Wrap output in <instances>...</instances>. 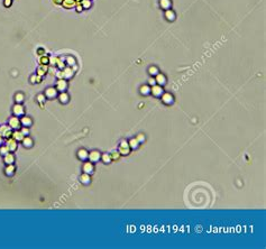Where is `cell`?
Wrapping results in <instances>:
<instances>
[{
    "mask_svg": "<svg viewBox=\"0 0 266 249\" xmlns=\"http://www.w3.org/2000/svg\"><path fill=\"white\" fill-rule=\"evenodd\" d=\"M13 116H17V117H23L25 115V108L21 103H16V105L13 107Z\"/></svg>",
    "mask_w": 266,
    "mask_h": 249,
    "instance_id": "1",
    "label": "cell"
},
{
    "mask_svg": "<svg viewBox=\"0 0 266 249\" xmlns=\"http://www.w3.org/2000/svg\"><path fill=\"white\" fill-rule=\"evenodd\" d=\"M118 152L120 153V155H128L130 153V147H129V144L128 142L126 140H121V143L119 145V149Z\"/></svg>",
    "mask_w": 266,
    "mask_h": 249,
    "instance_id": "2",
    "label": "cell"
},
{
    "mask_svg": "<svg viewBox=\"0 0 266 249\" xmlns=\"http://www.w3.org/2000/svg\"><path fill=\"white\" fill-rule=\"evenodd\" d=\"M161 98H162V102H163V103H165V105H173L174 103V97L171 94V93H169V92L163 93V94L161 95Z\"/></svg>",
    "mask_w": 266,
    "mask_h": 249,
    "instance_id": "3",
    "label": "cell"
},
{
    "mask_svg": "<svg viewBox=\"0 0 266 249\" xmlns=\"http://www.w3.org/2000/svg\"><path fill=\"white\" fill-rule=\"evenodd\" d=\"M20 126H21V123H20L19 117L13 116V117H11V118L9 119V127L11 129H18V128H20Z\"/></svg>",
    "mask_w": 266,
    "mask_h": 249,
    "instance_id": "4",
    "label": "cell"
},
{
    "mask_svg": "<svg viewBox=\"0 0 266 249\" xmlns=\"http://www.w3.org/2000/svg\"><path fill=\"white\" fill-rule=\"evenodd\" d=\"M150 93H152L154 97L159 98V97H161V95L164 93L163 87H162V85H159V84H155V85H153V87L150 88Z\"/></svg>",
    "mask_w": 266,
    "mask_h": 249,
    "instance_id": "5",
    "label": "cell"
},
{
    "mask_svg": "<svg viewBox=\"0 0 266 249\" xmlns=\"http://www.w3.org/2000/svg\"><path fill=\"white\" fill-rule=\"evenodd\" d=\"M6 146L8 147L9 152H15V150L17 149V147H18V142H17V140H15L13 137H10V138H7Z\"/></svg>",
    "mask_w": 266,
    "mask_h": 249,
    "instance_id": "6",
    "label": "cell"
},
{
    "mask_svg": "<svg viewBox=\"0 0 266 249\" xmlns=\"http://www.w3.org/2000/svg\"><path fill=\"white\" fill-rule=\"evenodd\" d=\"M88 159L92 163H97L101 159V153L98 152V150H92L89 153V156H88Z\"/></svg>",
    "mask_w": 266,
    "mask_h": 249,
    "instance_id": "7",
    "label": "cell"
},
{
    "mask_svg": "<svg viewBox=\"0 0 266 249\" xmlns=\"http://www.w3.org/2000/svg\"><path fill=\"white\" fill-rule=\"evenodd\" d=\"M57 94H58V91L56 90V88H47L44 92V95L47 99H54L57 97Z\"/></svg>",
    "mask_w": 266,
    "mask_h": 249,
    "instance_id": "8",
    "label": "cell"
},
{
    "mask_svg": "<svg viewBox=\"0 0 266 249\" xmlns=\"http://www.w3.org/2000/svg\"><path fill=\"white\" fill-rule=\"evenodd\" d=\"M82 170H83V173H87V174H93V172H94V165H93L92 162H85L84 164H83V166H82Z\"/></svg>",
    "mask_w": 266,
    "mask_h": 249,
    "instance_id": "9",
    "label": "cell"
},
{
    "mask_svg": "<svg viewBox=\"0 0 266 249\" xmlns=\"http://www.w3.org/2000/svg\"><path fill=\"white\" fill-rule=\"evenodd\" d=\"M67 89V82L65 79H58V81L56 82V90L60 92L66 91Z\"/></svg>",
    "mask_w": 266,
    "mask_h": 249,
    "instance_id": "10",
    "label": "cell"
},
{
    "mask_svg": "<svg viewBox=\"0 0 266 249\" xmlns=\"http://www.w3.org/2000/svg\"><path fill=\"white\" fill-rule=\"evenodd\" d=\"M62 73H63V79L69 80L73 77L74 71H73V68H72L71 66H65V67L62 70Z\"/></svg>",
    "mask_w": 266,
    "mask_h": 249,
    "instance_id": "11",
    "label": "cell"
},
{
    "mask_svg": "<svg viewBox=\"0 0 266 249\" xmlns=\"http://www.w3.org/2000/svg\"><path fill=\"white\" fill-rule=\"evenodd\" d=\"M164 16H165V19L169 20V21H174V20L176 19V13H174V10H172V9L165 10Z\"/></svg>",
    "mask_w": 266,
    "mask_h": 249,
    "instance_id": "12",
    "label": "cell"
},
{
    "mask_svg": "<svg viewBox=\"0 0 266 249\" xmlns=\"http://www.w3.org/2000/svg\"><path fill=\"white\" fill-rule=\"evenodd\" d=\"M58 100H60V102H61L62 105H66L67 102H69V100H70L69 93L65 91L61 92V93L58 94Z\"/></svg>",
    "mask_w": 266,
    "mask_h": 249,
    "instance_id": "13",
    "label": "cell"
},
{
    "mask_svg": "<svg viewBox=\"0 0 266 249\" xmlns=\"http://www.w3.org/2000/svg\"><path fill=\"white\" fill-rule=\"evenodd\" d=\"M155 81H156V84H159V85H165L166 83H167V80H166V77L164 75V74H162V73H159L157 75H156V78H155Z\"/></svg>",
    "mask_w": 266,
    "mask_h": 249,
    "instance_id": "14",
    "label": "cell"
},
{
    "mask_svg": "<svg viewBox=\"0 0 266 249\" xmlns=\"http://www.w3.org/2000/svg\"><path fill=\"white\" fill-rule=\"evenodd\" d=\"M48 71V65L47 64H40L36 71V74L40 75V77H44Z\"/></svg>",
    "mask_w": 266,
    "mask_h": 249,
    "instance_id": "15",
    "label": "cell"
},
{
    "mask_svg": "<svg viewBox=\"0 0 266 249\" xmlns=\"http://www.w3.org/2000/svg\"><path fill=\"white\" fill-rule=\"evenodd\" d=\"M88 156H89V152L87 150V149H84V148H81V149H79L78 150V158L80 159V160H87L88 159Z\"/></svg>",
    "mask_w": 266,
    "mask_h": 249,
    "instance_id": "16",
    "label": "cell"
},
{
    "mask_svg": "<svg viewBox=\"0 0 266 249\" xmlns=\"http://www.w3.org/2000/svg\"><path fill=\"white\" fill-rule=\"evenodd\" d=\"M15 173H16V166L13 164H8L5 168V174L7 176H13Z\"/></svg>",
    "mask_w": 266,
    "mask_h": 249,
    "instance_id": "17",
    "label": "cell"
},
{
    "mask_svg": "<svg viewBox=\"0 0 266 249\" xmlns=\"http://www.w3.org/2000/svg\"><path fill=\"white\" fill-rule=\"evenodd\" d=\"M80 182L82 184H84V185H88V184L91 183V176H90V174H87V173L81 174Z\"/></svg>",
    "mask_w": 266,
    "mask_h": 249,
    "instance_id": "18",
    "label": "cell"
},
{
    "mask_svg": "<svg viewBox=\"0 0 266 249\" xmlns=\"http://www.w3.org/2000/svg\"><path fill=\"white\" fill-rule=\"evenodd\" d=\"M20 123H21V126H24V127H30V126L33 125V120H32V118H29V117H27V116H23V117L20 118Z\"/></svg>",
    "mask_w": 266,
    "mask_h": 249,
    "instance_id": "19",
    "label": "cell"
},
{
    "mask_svg": "<svg viewBox=\"0 0 266 249\" xmlns=\"http://www.w3.org/2000/svg\"><path fill=\"white\" fill-rule=\"evenodd\" d=\"M75 0H63L62 1V6L65 9H72L73 7H75Z\"/></svg>",
    "mask_w": 266,
    "mask_h": 249,
    "instance_id": "20",
    "label": "cell"
},
{
    "mask_svg": "<svg viewBox=\"0 0 266 249\" xmlns=\"http://www.w3.org/2000/svg\"><path fill=\"white\" fill-rule=\"evenodd\" d=\"M160 7L164 10L171 9L172 7V1L171 0H160Z\"/></svg>",
    "mask_w": 266,
    "mask_h": 249,
    "instance_id": "21",
    "label": "cell"
},
{
    "mask_svg": "<svg viewBox=\"0 0 266 249\" xmlns=\"http://www.w3.org/2000/svg\"><path fill=\"white\" fill-rule=\"evenodd\" d=\"M3 162L6 163V165H8V164H13V163H15V155L11 154V152H9L7 155L3 156Z\"/></svg>",
    "mask_w": 266,
    "mask_h": 249,
    "instance_id": "22",
    "label": "cell"
},
{
    "mask_svg": "<svg viewBox=\"0 0 266 249\" xmlns=\"http://www.w3.org/2000/svg\"><path fill=\"white\" fill-rule=\"evenodd\" d=\"M11 137H13L15 140H17V142H21V140L24 139L25 136H24V134L20 130H17V129H16L15 131H13V136H11Z\"/></svg>",
    "mask_w": 266,
    "mask_h": 249,
    "instance_id": "23",
    "label": "cell"
},
{
    "mask_svg": "<svg viewBox=\"0 0 266 249\" xmlns=\"http://www.w3.org/2000/svg\"><path fill=\"white\" fill-rule=\"evenodd\" d=\"M21 143L24 145V147H26V148H30V147H33V145H34L33 139H32L30 137H28V136H25V137H24V139L21 140Z\"/></svg>",
    "mask_w": 266,
    "mask_h": 249,
    "instance_id": "24",
    "label": "cell"
},
{
    "mask_svg": "<svg viewBox=\"0 0 266 249\" xmlns=\"http://www.w3.org/2000/svg\"><path fill=\"white\" fill-rule=\"evenodd\" d=\"M24 100H25V95H24V93H21V92L16 93V95H15V101H16V103H23V102H24Z\"/></svg>",
    "mask_w": 266,
    "mask_h": 249,
    "instance_id": "25",
    "label": "cell"
},
{
    "mask_svg": "<svg viewBox=\"0 0 266 249\" xmlns=\"http://www.w3.org/2000/svg\"><path fill=\"white\" fill-rule=\"evenodd\" d=\"M139 91H140L142 95H148V94H150V87L149 85H142Z\"/></svg>",
    "mask_w": 266,
    "mask_h": 249,
    "instance_id": "26",
    "label": "cell"
},
{
    "mask_svg": "<svg viewBox=\"0 0 266 249\" xmlns=\"http://www.w3.org/2000/svg\"><path fill=\"white\" fill-rule=\"evenodd\" d=\"M148 73H149L152 77H156V75L160 73L159 67H157V66H155V65L149 66V68H148Z\"/></svg>",
    "mask_w": 266,
    "mask_h": 249,
    "instance_id": "27",
    "label": "cell"
},
{
    "mask_svg": "<svg viewBox=\"0 0 266 249\" xmlns=\"http://www.w3.org/2000/svg\"><path fill=\"white\" fill-rule=\"evenodd\" d=\"M128 144H129L130 149H137L138 146H139V143H138V140H137L136 138H132V139L128 142Z\"/></svg>",
    "mask_w": 266,
    "mask_h": 249,
    "instance_id": "28",
    "label": "cell"
},
{
    "mask_svg": "<svg viewBox=\"0 0 266 249\" xmlns=\"http://www.w3.org/2000/svg\"><path fill=\"white\" fill-rule=\"evenodd\" d=\"M66 63L67 65L69 66H73V65H75L77 64V61H75V58L73 57V56H71V55H69L66 57Z\"/></svg>",
    "mask_w": 266,
    "mask_h": 249,
    "instance_id": "29",
    "label": "cell"
},
{
    "mask_svg": "<svg viewBox=\"0 0 266 249\" xmlns=\"http://www.w3.org/2000/svg\"><path fill=\"white\" fill-rule=\"evenodd\" d=\"M30 82L34 84V83H40L42 82V77L37 75V74H33L30 77Z\"/></svg>",
    "mask_w": 266,
    "mask_h": 249,
    "instance_id": "30",
    "label": "cell"
},
{
    "mask_svg": "<svg viewBox=\"0 0 266 249\" xmlns=\"http://www.w3.org/2000/svg\"><path fill=\"white\" fill-rule=\"evenodd\" d=\"M81 5H82L83 9H89V8H91L92 2H91V0H82V1H81Z\"/></svg>",
    "mask_w": 266,
    "mask_h": 249,
    "instance_id": "31",
    "label": "cell"
},
{
    "mask_svg": "<svg viewBox=\"0 0 266 249\" xmlns=\"http://www.w3.org/2000/svg\"><path fill=\"white\" fill-rule=\"evenodd\" d=\"M101 159H102V162H103L105 164H109V163L112 160L110 154H102V155H101Z\"/></svg>",
    "mask_w": 266,
    "mask_h": 249,
    "instance_id": "32",
    "label": "cell"
},
{
    "mask_svg": "<svg viewBox=\"0 0 266 249\" xmlns=\"http://www.w3.org/2000/svg\"><path fill=\"white\" fill-rule=\"evenodd\" d=\"M58 61H60V57H58V56H51V57H50V63H48V64L56 66L57 65V63H58Z\"/></svg>",
    "mask_w": 266,
    "mask_h": 249,
    "instance_id": "33",
    "label": "cell"
},
{
    "mask_svg": "<svg viewBox=\"0 0 266 249\" xmlns=\"http://www.w3.org/2000/svg\"><path fill=\"white\" fill-rule=\"evenodd\" d=\"M40 64H47V65H48V63H50V56H47V55H43V56H40Z\"/></svg>",
    "mask_w": 266,
    "mask_h": 249,
    "instance_id": "34",
    "label": "cell"
},
{
    "mask_svg": "<svg viewBox=\"0 0 266 249\" xmlns=\"http://www.w3.org/2000/svg\"><path fill=\"white\" fill-rule=\"evenodd\" d=\"M65 66H66V63L64 62L63 57H60V61H58V63H57V65H56V67H57L58 70H63V68H64Z\"/></svg>",
    "mask_w": 266,
    "mask_h": 249,
    "instance_id": "35",
    "label": "cell"
},
{
    "mask_svg": "<svg viewBox=\"0 0 266 249\" xmlns=\"http://www.w3.org/2000/svg\"><path fill=\"white\" fill-rule=\"evenodd\" d=\"M8 153H9V149H8V147H7L6 145H3V146H0V155L5 156V155H7Z\"/></svg>",
    "mask_w": 266,
    "mask_h": 249,
    "instance_id": "36",
    "label": "cell"
},
{
    "mask_svg": "<svg viewBox=\"0 0 266 249\" xmlns=\"http://www.w3.org/2000/svg\"><path fill=\"white\" fill-rule=\"evenodd\" d=\"M45 99H46V97H45L44 94H38V95H37V101L40 102L42 107H43V102L45 101Z\"/></svg>",
    "mask_w": 266,
    "mask_h": 249,
    "instance_id": "37",
    "label": "cell"
},
{
    "mask_svg": "<svg viewBox=\"0 0 266 249\" xmlns=\"http://www.w3.org/2000/svg\"><path fill=\"white\" fill-rule=\"evenodd\" d=\"M110 156H111V159H119L120 157V153L119 152H112L111 154H110Z\"/></svg>",
    "mask_w": 266,
    "mask_h": 249,
    "instance_id": "38",
    "label": "cell"
},
{
    "mask_svg": "<svg viewBox=\"0 0 266 249\" xmlns=\"http://www.w3.org/2000/svg\"><path fill=\"white\" fill-rule=\"evenodd\" d=\"M136 139L138 140L139 144H140V143H144V142H145V136H144L143 134H139V135L136 137Z\"/></svg>",
    "mask_w": 266,
    "mask_h": 249,
    "instance_id": "39",
    "label": "cell"
},
{
    "mask_svg": "<svg viewBox=\"0 0 266 249\" xmlns=\"http://www.w3.org/2000/svg\"><path fill=\"white\" fill-rule=\"evenodd\" d=\"M9 129H10V127H9V126H1V127H0V134H1V135H3L6 131L9 130Z\"/></svg>",
    "mask_w": 266,
    "mask_h": 249,
    "instance_id": "40",
    "label": "cell"
},
{
    "mask_svg": "<svg viewBox=\"0 0 266 249\" xmlns=\"http://www.w3.org/2000/svg\"><path fill=\"white\" fill-rule=\"evenodd\" d=\"M20 131L24 134V136H28V135H29V129H28V127H24V126H23Z\"/></svg>",
    "mask_w": 266,
    "mask_h": 249,
    "instance_id": "41",
    "label": "cell"
},
{
    "mask_svg": "<svg viewBox=\"0 0 266 249\" xmlns=\"http://www.w3.org/2000/svg\"><path fill=\"white\" fill-rule=\"evenodd\" d=\"M13 3V0H3V6L5 7H10Z\"/></svg>",
    "mask_w": 266,
    "mask_h": 249,
    "instance_id": "42",
    "label": "cell"
},
{
    "mask_svg": "<svg viewBox=\"0 0 266 249\" xmlns=\"http://www.w3.org/2000/svg\"><path fill=\"white\" fill-rule=\"evenodd\" d=\"M155 84H156V81H155L154 78H150V79L148 80V85L153 87V85H155Z\"/></svg>",
    "mask_w": 266,
    "mask_h": 249,
    "instance_id": "43",
    "label": "cell"
},
{
    "mask_svg": "<svg viewBox=\"0 0 266 249\" xmlns=\"http://www.w3.org/2000/svg\"><path fill=\"white\" fill-rule=\"evenodd\" d=\"M75 9H77V11H78V13H81V11H83V7H82V5H81V3H79V5H75Z\"/></svg>",
    "mask_w": 266,
    "mask_h": 249,
    "instance_id": "44",
    "label": "cell"
},
{
    "mask_svg": "<svg viewBox=\"0 0 266 249\" xmlns=\"http://www.w3.org/2000/svg\"><path fill=\"white\" fill-rule=\"evenodd\" d=\"M56 78H58V79H63V73H62V70H60V71L56 73Z\"/></svg>",
    "mask_w": 266,
    "mask_h": 249,
    "instance_id": "45",
    "label": "cell"
},
{
    "mask_svg": "<svg viewBox=\"0 0 266 249\" xmlns=\"http://www.w3.org/2000/svg\"><path fill=\"white\" fill-rule=\"evenodd\" d=\"M37 54H38V56H43V55H45V51H44L43 48H40V50L37 51Z\"/></svg>",
    "mask_w": 266,
    "mask_h": 249,
    "instance_id": "46",
    "label": "cell"
},
{
    "mask_svg": "<svg viewBox=\"0 0 266 249\" xmlns=\"http://www.w3.org/2000/svg\"><path fill=\"white\" fill-rule=\"evenodd\" d=\"M62 1L63 0H53V2L55 5H62Z\"/></svg>",
    "mask_w": 266,
    "mask_h": 249,
    "instance_id": "47",
    "label": "cell"
},
{
    "mask_svg": "<svg viewBox=\"0 0 266 249\" xmlns=\"http://www.w3.org/2000/svg\"><path fill=\"white\" fill-rule=\"evenodd\" d=\"M2 142H3V137H2V135L0 134V146L2 145Z\"/></svg>",
    "mask_w": 266,
    "mask_h": 249,
    "instance_id": "48",
    "label": "cell"
}]
</instances>
